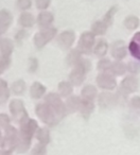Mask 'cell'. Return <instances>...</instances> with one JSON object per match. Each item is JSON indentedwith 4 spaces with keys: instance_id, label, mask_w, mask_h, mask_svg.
Listing matches in <instances>:
<instances>
[{
    "instance_id": "obj_1",
    "label": "cell",
    "mask_w": 140,
    "mask_h": 155,
    "mask_svg": "<svg viewBox=\"0 0 140 155\" xmlns=\"http://www.w3.org/2000/svg\"><path fill=\"white\" fill-rule=\"evenodd\" d=\"M37 130V122L33 119H27L21 123L20 134H18L17 151L18 152H26L29 149L32 140V136Z\"/></svg>"
},
{
    "instance_id": "obj_2",
    "label": "cell",
    "mask_w": 140,
    "mask_h": 155,
    "mask_svg": "<svg viewBox=\"0 0 140 155\" xmlns=\"http://www.w3.org/2000/svg\"><path fill=\"white\" fill-rule=\"evenodd\" d=\"M36 115L44 121L45 123L49 125H53L57 123L62 117L47 103H41L36 106Z\"/></svg>"
},
{
    "instance_id": "obj_3",
    "label": "cell",
    "mask_w": 140,
    "mask_h": 155,
    "mask_svg": "<svg viewBox=\"0 0 140 155\" xmlns=\"http://www.w3.org/2000/svg\"><path fill=\"white\" fill-rule=\"evenodd\" d=\"M90 63L87 60H81L78 64L76 65V68L73 69L71 73H70V81L72 84L74 85H80L84 81L85 73L90 69Z\"/></svg>"
},
{
    "instance_id": "obj_4",
    "label": "cell",
    "mask_w": 140,
    "mask_h": 155,
    "mask_svg": "<svg viewBox=\"0 0 140 155\" xmlns=\"http://www.w3.org/2000/svg\"><path fill=\"white\" fill-rule=\"evenodd\" d=\"M18 142V133L15 130V127H9L5 129V137L1 141V148L7 152H11L17 147Z\"/></svg>"
},
{
    "instance_id": "obj_5",
    "label": "cell",
    "mask_w": 140,
    "mask_h": 155,
    "mask_svg": "<svg viewBox=\"0 0 140 155\" xmlns=\"http://www.w3.org/2000/svg\"><path fill=\"white\" fill-rule=\"evenodd\" d=\"M10 110H11L15 120H17L18 122L22 123L28 119L26 108H24L22 101H20V100H12L10 103Z\"/></svg>"
},
{
    "instance_id": "obj_6",
    "label": "cell",
    "mask_w": 140,
    "mask_h": 155,
    "mask_svg": "<svg viewBox=\"0 0 140 155\" xmlns=\"http://www.w3.org/2000/svg\"><path fill=\"white\" fill-rule=\"evenodd\" d=\"M56 34V30L54 28H47L41 32H38L34 37V43L37 48H43L48 41H50Z\"/></svg>"
},
{
    "instance_id": "obj_7",
    "label": "cell",
    "mask_w": 140,
    "mask_h": 155,
    "mask_svg": "<svg viewBox=\"0 0 140 155\" xmlns=\"http://www.w3.org/2000/svg\"><path fill=\"white\" fill-rule=\"evenodd\" d=\"M45 101H46V103L49 104L60 117L64 116L66 107H65V104L63 103V101L60 100V98L58 97L57 95H55V94H49L48 96H46Z\"/></svg>"
},
{
    "instance_id": "obj_8",
    "label": "cell",
    "mask_w": 140,
    "mask_h": 155,
    "mask_svg": "<svg viewBox=\"0 0 140 155\" xmlns=\"http://www.w3.org/2000/svg\"><path fill=\"white\" fill-rule=\"evenodd\" d=\"M93 44H95V34L93 32H85L83 33L80 38L79 48H80L81 52H83V53H89Z\"/></svg>"
},
{
    "instance_id": "obj_9",
    "label": "cell",
    "mask_w": 140,
    "mask_h": 155,
    "mask_svg": "<svg viewBox=\"0 0 140 155\" xmlns=\"http://www.w3.org/2000/svg\"><path fill=\"white\" fill-rule=\"evenodd\" d=\"M97 83L101 88L114 89L116 87V80L107 73H102L97 78Z\"/></svg>"
},
{
    "instance_id": "obj_10",
    "label": "cell",
    "mask_w": 140,
    "mask_h": 155,
    "mask_svg": "<svg viewBox=\"0 0 140 155\" xmlns=\"http://www.w3.org/2000/svg\"><path fill=\"white\" fill-rule=\"evenodd\" d=\"M12 22V15L7 10L0 11V34H3Z\"/></svg>"
},
{
    "instance_id": "obj_11",
    "label": "cell",
    "mask_w": 140,
    "mask_h": 155,
    "mask_svg": "<svg viewBox=\"0 0 140 155\" xmlns=\"http://www.w3.org/2000/svg\"><path fill=\"white\" fill-rule=\"evenodd\" d=\"M74 33L71 31H65V32L60 33L58 36V43L60 44L63 48H70L74 41Z\"/></svg>"
},
{
    "instance_id": "obj_12",
    "label": "cell",
    "mask_w": 140,
    "mask_h": 155,
    "mask_svg": "<svg viewBox=\"0 0 140 155\" xmlns=\"http://www.w3.org/2000/svg\"><path fill=\"white\" fill-rule=\"evenodd\" d=\"M129 51L135 58L140 61V32L136 33L129 43Z\"/></svg>"
},
{
    "instance_id": "obj_13",
    "label": "cell",
    "mask_w": 140,
    "mask_h": 155,
    "mask_svg": "<svg viewBox=\"0 0 140 155\" xmlns=\"http://www.w3.org/2000/svg\"><path fill=\"white\" fill-rule=\"evenodd\" d=\"M121 87L125 93H132V91H137L138 88V81L136 78L133 77H127L121 83Z\"/></svg>"
},
{
    "instance_id": "obj_14",
    "label": "cell",
    "mask_w": 140,
    "mask_h": 155,
    "mask_svg": "<svg viewBox=\"0 0 140 155\" xmlns=\"http://www.w3.org/2000/svg\"><path fill=\"white\" fill-rule=\"evenodd\" d=\"M115 103H116V97L112 94L102 93L99 96V104L101 107L103 108L109 107V106L114 105Z\"/></svg>"
},
{
    "instance_id": "obj_15",
    "label": "cell",
    "mask_w": 140,
    "mask_h": 155,
    "mask_svg": "<svg viewBox=\"0 0 140 155\" xmlns=\"http://www.w3.org/2000/svg\"><path fill=\"white\" fill-rule=\"evenodd\" d=\"M112 54L117 60H122V58L126 55V50H125L123 41H116V43L112 45Z\"/></svg>"
},
{
    "instance_id": "obj_16",
    "label": "cell",
    "mask_w": 140,
    "mask_h": 155,
    "mask_svg": "<svg viewBox=\"0 0 140 155\" xmlns=\"http://www.w3.org/2000/svg\"><path fill=\"white\" fill-rule=\"evenodd\" d=\"M37 22L41 28H47L53 22V15L50 12H41L37 17Z\"/></svg>"
},
{
    "instance_id": "obj_17",
    "label": "cell",
    "mask_w": 140,
    "mask_h": 155,
    "mask_svg": "<svg viewBox=\"0 0 140 155\" xmlns=\"http://www.w3.org/2000/svg\"><path fill=\"white\" fill-rule=\"evenodd\" d=\"M13 52V43L11 39L3 38L0 41V53L1 55L10 56Z\"/></svg>"
},
{
    "instance_id": "obj_18",
    "label": "cell",
    "mask_w": 140,
    "mask_h": 155,
    "mask_svg": "<svg viewBox=\"0 0 140 155\" xmlns=\"http://www.w3.org/2000/svg\"><path fill=\"white\" fill-rule=\"evenodd\" d=\"M46 93V87L43 84H41L39 82H35L32 84L30 88V94L33 98L35 99H39L41 97H43V95Z\"/></svg>"
},
{
    "instance_id": "obj_19",
    "label": "cell",
    "mask_w": 140,
    "mask_h": 155,
    "mask_svg": "<svg viewBox=\"0 0 140 155\" xmlns=\"http://www.w3.org/2000/svg\"><path fill=\"white\" fill-rule=\"evenodd\" d=\"M79 110H81V113H82V115L85 118H88L89 115H90L91 112L93 110V103L91 101L83 99L82 101H81L80 108H79Z\"/></svg>"
},
{
    "instance_id": "obj_20",
    "label": "cell",
    "mask_w": 140,
    "mask_h": 155,
    "mask_svg": "<svg viewBox=\"0 0 140 155\" xmlns=\"http://www.w3.org/2000/svg\"><path fill=\"white\" fill-rule=\"evenodd\" d=\"M82 96L84 100L91 101L97 96V88L95 86H93V85H86L82 89Z\"/></svg>"
},
{
    "instance_id": "obj_21",
    "label": "cell",
    "mask_w": 140,
    "mask_h": 155,
    "mask_svg": "<svg viewBox=\"0 0 140 155\" xmlns=\"http://www.w3.org/2000/svg\"><path fill=\"white\" fill-rule=\"evenodd\" d=\"M35 22L34 17L32 16V14L30 13H22L19 17V24L21 27L24 28H29V27H32Z\"/></svg>"
},
{
    "instance_id": "obj_22",
    "label": "cell",
    "mask_w": 140,
    "mask_h": 155,
    "mask_svg": "<svg viewBox=\"0 0 140 155\" xmlns=\"http://www.w3.org/2000/svg\"><path fill=\"white\" fill-rule=\"evenodd\" d=\"M10 97V91L5 81L0 80V104H3Z\"/></svg>"
},
{
    "instance_id": "obj_23",
    "label": "cell",
    "mask_w": 140,
    "mask_h": 155,
    "mask_svg": "<svg viewBox=\"0 0 140 155\" xmlns=\"http://www.w3.org/2000/svg\"><path fill=\"white\" fill-rule=\"evenodd\" d=\"M36 137L41 144H47L50 141V133L47 129H39L36 133Z\"/></svg>"
},
{
    "instance_id": "obj_24",
    "label": "cell",
    "mask_w": 140,
    "mask_h": 155,
    "mask_svg": "<svg viewBox=\"0 0 140 155\" xmlns=\"http://www.w3.org/2000/svg\"><path fill=\"white\" fill-rule=\"evenodd\" d=\"M107 26L103 21H96L91 27V31L95 35H102L106 32Z\"/></svg>"
},
{
    "instance_id": "obj_25",
    "label": "cell",
    "mask_w": 140,
    "mask_h": 155,
    "mask_svg": "<svg viewBox=\"0 0 140 155\" xmlns=\"http://www.w3.org/2000/svg\"><path fill=\"white\" fill-rule=\"evenodd\" d=\"M58 91L62 96L64 97H68L69 95H71L72 93V86L70 83L68 82H60L58 84Z\"/></svg>"
},
{
    "instance_id": "obj_26",
    "label": "cell",
    "mask_w": 140,
    "mask_h": 155,
    "mask_svg": "<svg viewBox=\"0 0 140 155\" xmlns=\"http://www.w3.org/2000/svg\"><path fill=\"white\" fill-rule=\"evenodd\" d=\"M81 101H82V100H81L79 97L72 96V97L69 98L68 101H67V107H68V110H79V108H80Z\"/></svg>"
},
{
    "instance_id": "obj_27",
    "label": "cell",
    "mask_w": 140,
    "mask_h": 155,
    "mask_svg": "<svg viewBox=\"0 0 140 155\" xmlns=\"http://www.w3.org/2000/svg\"><path fill=\"white\" fill-rule=\"evenodd\" d=\"M12 91L16 95H21L26 91V83H24V81L18 80L16 82H14L13 85H12Z\"/></svg>"
},
{
    "instance_id": "obj_28",
    "label": "cell",
    "mask_w": 140,
    "mask_h": 155,
    "mask_svg": "<svg viewBox=\"0 0 140 155\" xmlns=\"http://www.w3.org/2000/svg\"><path fill=\"white\" fill-rule=\"evenodd\" d=\"M124 26L126 27L129 30L136 29L139 26V19H138L136 16H129V17H126V19L124 20Z\"/></svg>"
},
{
    "instance_id": "obj_29",
    "label": "cell",
    "mask_w": 140,
    "mask_h": 155,
    "mask_svg": "<svg viewBox=\"0 0 140 155\" xmlns=\"http://www.w3.org/2000/svg\"><path fill=\"white\" fill-rule=\"evenodd\" d=\"M82 60V58H81V54L79 51H71L70 53L68 54V56H67V61H68V64L70 65H74L76 66L77 64H78L80 61Z\"/></svg>"
},
{
    "instance_id": "obj_30",
    "label": "cell",
    "mask_w": 140,
    "mask_h": 155,
    "mask_svg": "<svg viewBox=\"0 0 140 155\" xmlns=\"http://www.w3.org/2000/svg\"><path fill=\"white\" fill-rule=\"evenodd\" d=\"M107 52V44L104 41H100L95 48V53L98 56H104Z\"/></svg>"
},
{
    "instance_id": "obj_31",
    "label": "cell",
    "mask_w": 140,
    "mask_h": 155,
    "mask_svg": "<svg viewBox=\"0 0 140 155\" xmlns=\"http://www.w3.org/2000/svg\"><path fill=\"white\" fill-rule=\"evenodd\" d=\"M109 70L112 71L114 74L121 75V74H123V73L125 72V67H124V65H123L122 63L116 62V63H114V64H112Z\"/></svg>"
},
{
    "instance_id": "obj_32",
    "label": "cell",
    "mask_w": 140,
    "mask_h": 155,
    "mask_svg": "<svg viewBox=\"0 0 140 155\" xmlns=\"http://www.w3.org/2000/svg\"><path fill=\"white\" fill-rule=\"evenodd\" d=\"M117 12V8L116 7H112L110 8L109 10L107 11V13L105 14V17H104V24L106 25V26H110V25L112 24V18H114V15L115 13Z\"/></svg>"
},
{
    "instance_id": "obj_33",
    "label": "cell",
    "mask_w": 140,
    "mask_h": 155,
    "mask_svg": "<svg viewBox=\"0 0 140 155\" xmlns=\"http://www.w3.org/2000/svg\"><path fill=\"white\" fill-rule=\"evenodd\" d=\"M10 63H11L10 56H5V55L0 56V74L10 66Z\"/></svg>"
},
{
    "instance_id": "obj_34",
    "label": "cell",
    "mask_w": 140,
    "mask_h": 155,
    "mask_svg": "<svg viewBox=\"0 0 140 155\" xmlns=\"http://www.w3.org/2000/svg\"><path fill=\"white\" fill-rule=\"evenodd\" d=\"M31 155H46V147L45 144H37L32 150Z\"/></svg>"
},
{
    "instance_id": "obj_35",
    "label": "cell",
    "mask_w": 140,
    "mask_h": 155,
    "mask_svg": "<svg viewBox=\"0 0 140 155\" xmlns=\"http://www.w3.org/2000/svg\"><path fill=\"white\" fill-rule=\"evenodd\" d=\"M10 125V117L7 114H0V127L7 129Z\"/></svg>"
},
{
    "instance_id": "obj_36",
    "label": "cell",
    "mask_w": 140,
    "mask_h": 155,
    "mask_svg": "<svg viewBox=\"0 0 140 155\" xmlns=\"http://www.w3.org/2000/svg\"><path fill=\"white\" fill-rule=\"evenodd\" d=\"M110 66H112V63L108 60H101L98 63V69L100 70H107L110 69Z\"/></svg>"
},
{
    "instance_id": "obj_37",
    "label": "cell",
    "mask_w": 140,
    "mask_h": 155,
    "mask_svg": "<svg viewBox=\"0 0 140 155\" xmlns=\"http://www.w3.org/2000/svg\"><path fill=\"white\" fill-rule=\"evenodd\" d=\"M31 5H32L31 0H18L17 1V5L20 10H28Z\"/></svg>"
},
{
    "instance_id": "obj_38",
    "label": "cell",
    "mask_w": 140,
    "mask_h": 155,
    "mask_svg": "<svg viewBox=\"0 0 140 155\" xmlns=\"http://www.w3.org/2000/svg\"><path fill=\"white\" fill-rule=\"evenodd\" d=\"M50 5V0H36V7L39 10H46Z\"/></svg>"
},
{
    "instance_id": "obj_39",
    "label": "cell",
    "mask_w": 140,
    "mask_h": 155,
    "mask_svg": "<svg viewBox=\"0 0 140 155\" xmlns=\"http://www.w3.org/2000/svg\"><path fill=\"white\" fill-rule=\"evenodd\" d=\"M37 67H38V62H37V60L36 58H31L30 64H29V70H30V72L36 71Z\"/></svg>"
},
{
    "instance_id": "obj_40",
    "label": "cell",
    "mask_w": 140,
    "mask_h": 155,
    "mask_svg": "<svg viewBox=\"0 0 140 155\" xmlns=\"http://www.w3.org/2000/svg\"><path fill=\"white\" fill-rule=\"evenodd\" d=\"M129 70L131 71V72H133V73L139 72V70H140L139 64H137V63H135V62L129 63Z\"/></svg>"
},
{
    "instance_id": "obj_41",
    "label": "cell",
    "mask_w": 140,
    "mask_h": 155,
    "mask_svg": "<svg viewBox=\"0 0 140 155\" xmlns=\"http://www.w3.org/2000/svg\"><path fill=\"white\" fill-rule=\"evenodd\" d=\"M131 105L133 106L134 108L139 110L140 108V97H134L133 99L131 100Z\"/></svg>"
},
{
    "instance_id": "obj_42",
    "label": "cell",
    "mask_w": 140,
    "mask_h": 155,
    "mask_svg": "<svg viewBox=\"0 0 140 155\" xmlns=\"http://www.w3.org/2000/svg\"><path fill=\"white\" fill-rule=\"evenodd\" d=\"M26 37V32L24 31H19V32L16 34V41H20L22 38H24Z\"/></svg>"
},
{
    "instance_id": "obj_43",
    "label": "cell",
    "mask_w": 140,
    "mask_h": 155,
    "mask_svg": "<svg viewBox=\"0 0 140 155\" xmlns=\"http://www.w3.org/2000/svg\"><path fill=\"white\" fill-rule=\"evenodd\" d=\"M0 155H10L9 152H7V151L2 150V151H0Z\"/></svg>"
},
{
    "instance_id": "obj_44",
    "label": "cell",
    "mask_w": 140,
    "mask_h": 155,
    "mask_svg": "<svg viewBox=\"0 0 140 155\" xmlns=\"http://www.w3.org/2000/svg\"><path fill=\"white\" fill-rule=\"evenodd\" d=\"M0 139H1V133H0Z\"/></svg>"
}]
</instances>
